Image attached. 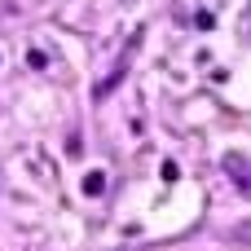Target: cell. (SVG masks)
<instances>
[{
	"mask_svg": "<svg viewBox=\"0 0 251 251\" xmlns=\"http://www.w3.org/2000/svg\"><path fill=\"white\" fill-rule=\"evenodd\" d=\"M26 66H35V71H44L49 62H44V53H40V49H26Z\"/></svg>",
	"mask_w": 251,
	"mask_h": 251,
	"instance_id": "cell-2",
	"label": "cell"
},
{
	"mask_svg": "<svg viewBox=\"0 0 251 251\" xmlns=\"http://www.w3.org/2000/svg\"><path fill=\"white\" fill-rule=\"evenodd\" d=\"M101 190H106V176L101 172H88L84 176V194H101Z\"/></svg>",
	"mask_w": 251,
	"mask_h": 251,
	"instance_id": "cell-1",
	"label": "cell"
}]
</instances>
